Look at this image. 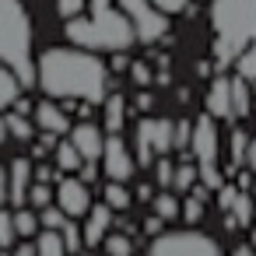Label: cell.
Returning a JSON list of instances; mask_svg holds the SVG:
<instances>
[{
	"label": "cell",
	"instance_id": "13",
	"mask_svg": "<svg viewBox=\"0 0 256 256\" xmlns=\"http://www.w3.org/2000/svg\"><path fill=\"white\" fill-rule=\"evenodd\" d=\"M112 224V207L102 200L98 207L88 210V224H84V246H102L106 242V232Z\"/></svg>",
	"mask_w": 256,
	"mask_h": 256
},
{
	"label": "cell",
	"instance_id": "9",
	"mask_svg": "<svg viewBox=\"0 0 256 256\" xmlns=\"http://www.w3.org/2000/svg\"><path fill=\"white\" fill-rule=\"evenodd\" d=\"M56 204L70 214V218H81L92 210V193H88V182L84 179H60L56 186Z\"/></svg>",
	"mask_w": 256,
	"mask_h": 256
},
{
	"label": "cell",
	"instance_id": "52",
	"mask_svg": "<svg viewBox=\"0 0 256 256\" xmlns=\"http://www.w3.org/2000/svg\"><path fill=\"white\" fill-rule=\"evenodd\" d=\"M235 256H252V249H246V246H242V249H235Z\"/></svg>",
	"mask_w": 256,
	"mask_h": 256
},
{
	"label": "cell",
	"instance_id": "6",
	"mask_svg": "<svg viewBox=\"0 0 256 256\" xmlns=\"http://www.w3.org/2000/svg\"><path fill=\"white\" fill-rule=\"evenodd\" d=\"M120 8L126 11V18L137 28V42H158L168 32L165 11H158L151 0H120Z\"/></svg>",
	"mask_w": 256,
	"mask_h": 256
},
{
	"label": "cell",
	"instance_id": "37",
	"mask_svg": "<svg viewBox=\"0 0 256 256\" xmlns=\"http://www.w3.org/2000/svg\"><path fill=\"white\" fill-rule=\"evenodd\" d=\"M190 140H193L190 120H176V151H190Z\"/></svg>",
	"mask_w": 256,
	"mask_h": 256
},
{
	"label": "cell",
	"instance_id": "42",
	"mask_svg": "<svg viewBox=\"0 0 256 256\" xmlns=\"http://www.w3.org/2000/svg\"><path fill=\"white\" fill-rule=\"evenodd\" d=\"M235 196H238V186H221V190H218V204H221V210H232Z\"/></svg>",
	"mask_w": 256,
	"mask_h": 256
},
{
	"label": "cell",
	"instance_id": "1",
	"mask_svg": "<svg viewBox=\"0 0 256 256\" xmlns=\"http://www.w3.org/2000/svg\"><path fill=\"white\" fill-rule=\"evenodd\" d=\"M36 81L50 98L106 102V64L88 50H46L36 60Z\"/></svg>",
	"mask_w": 256,
	"mask_h": 256
},
{
	"label": "cell",
	"instance_id": "40",
	"mask_svg": "<svg viewBox=\"0 0 256 256\" xmlns=\"http://www.w3.org/2000/svg\"><path fill=\"white\" fill-rule=\"evenodd\" d=\"M130 78L140 84V88H148L151 84V70H148V64H140V60H134L130 64Z\"/></svg>",
	"mask_w": 256,
	"mask_h": 256
},
{
	"label": "cell",
	"instance_id": "7",
	"mask_svg": "<svg viewBox=\"0 0 256 256\" xmlns=\"http://www.w3.org/2000/svg\"><path fill=\"white\" fill-rule=\"evenodd\" d=\"M102 165H106V176L116 179V182H126V179L134 176V158H130V151H126V144H123L120 134H109V137H106Z\"/></svg>",
	"mask_w": 256,
	"mask_h": 256
},
{
	"label": "cell",
	"instance_id": "20",
	"mask_svg": "<svg viewBox=\"0 0 256 256\" xmlns=\"http://www.w3.org/2000/svg\"><path fill=\"white\" fill-rule=\"evenodd\" d=\"M56 165H60L64 172H78V168L84 165V154L78 151V144H74V140L56 144Z\"/></svg>",
	"mask_w": 256,
	"mask_h": 256
},
{
	"label": "cell",
	"instance_id": "23",
	"mask_svg": "<svg viewBox=\"0 0 256 256\" xmlns=\"http://www.w3.org/2000/svg\"><path fill=\"white\" fill-rule=\"evenodd\" d=\"M39 256H67V246H64V235L60 232H50L46 228V235H39Z\"/></svg>",
	"mask_w": 256,
	"mask_h": 256
},
{
	"label": "cell",
	"instance_id": "50",
	"mask_svg": "<svg viewBox=\"0 0 256 256\" xmlns=\"http://www.w3.org/2000/svg\"><path fill=\"white\" fill-rule=\"evenodd\" d=\"M14 112H22V116H28V112H36V109H32V106H28V98L22 95V98L14 102Z\"/></svg>",
	"mask_w": 256,
	"mask_h": 256
},
{
	"label": "cell",
	"instance_id": "28",
	"mask_svg": "<svg viewBox=\"0 0 256 256\" xmlns=\"http://www.w3.org/2000/svg\"><path fill=\"white\" fill-rule=\"evenodd\" d=\"M8 130H11L14 137H22V140H32V134H36V126H32L28 116H22V112H11V116H8Z\"/></svg>",
	"mask_w": 256,
	"mask_h": 256
},
{
	"label": "cell",
	"instance_id": "8",
	"mask_svg": "<svg viewBox=\"0 0 256 256\" xmlns=\"http://www.w3.org/2000/svg\"><path fill=\"white\" fill-rule=\"evenodd\" d=\"M190 151L196 158V165L204 162H218V126H214V116H200L193 120V140H190Z\"/></svg>",
	"mask_w": 256,
	"mask_h": 256
},
{
	"label": "cell",
	"instance_id": "16",
	"mask_svg": "<svg viewBox=\"0 0 256 256\" xmlns=\"http://www.w3.org/2000/svg\"><path fill=\"white\" fill-rule=\"evenodd\" d=\"M18 95H22V78L0 60V109H8V106H14L18 102Z\"/></svg>",
	"mask_w": 256,
	"mask_h": 256
},
{
	"label": "cell",
	"instance_id": "44",
	"mask_svg": "<svg viewBox=\"0 0 256 256\" xmlns=\"http://www.w3.org/2000/svg\"><path fill=\"white\" fill-rule=\"evenodd\" d=\"M4 200H11V172L0 168V204Z\"/></svg>",
	"mask_w": 256,
	"mask_h": 256
},
{
	"label": "cell",
	"instance_id": "31",
	"mask_svg": "<svg viewBox=\"0 0 256 256\" xmlns=\"http://www.w3.org/2000/svg\"><path fill=\"white\" fill-rule=\"evenodd\" d=\"M179 207H182V204H179L172 193H158V196H154V214H162L165 221H168V218H176V214H179Z\"/></svg>",
	"mask_w": 256,
	"mask_h": 256
},
{
	"label": "cell",
	"instance_id": "22",
	"mask_svg": "<svg viewBox=\"0 0 256 256\" xmlns=\"http://www.w3.org/2000/svg\"><path fill=\"white\" fill-rule=\"evenodd\" d=\"M196 182H200V165H179V168H176V179H172V190L190 193Z\"/></svg>",
	"mask_w": 256,
	"mask_h": 256
},
{
	"label": "cell",
	"instance_id": "14",
	"mask_svg": "<svg viewBox=\"0 0 256 256\" xmlns=\"http://www.w3.org/2000/svg\"><path fill=\"white\" fill-rule=\"evenodd\" d=\"M32 179H36V168H32L25 158H14V162H11V204H14V207H22V204L28 200V190H32L28 182H32Z\"/></svg>",
	"mask_w": 256,
	"mask_h": 256
},
{
	"label": "cell",
	"instance_id": "53",
	"mask_svg": "<svg viewBox=\"0 0 256 256\" xmlns=\"http://www.w3.org/2000/svg\"><path fill=\"white\" fill-rule=\"evenodd\" d=\"M252 249H256V224H252Z\"/></svg>",
	"mask_w": 256,
	"mask_h": 256
},
{
	"label": "cell",
	"instance_id": "35",
	"mask_svg": "<svg viewBox=\"0 0 256 256\" xmlns=\"http://www.w3.org/2000/svg\"><path fill=\"white\" fill-rule=\"evenodd\" d=\"M39 224H42V221H39L36 214H28V210H18V214H14V232H18V235H36Z\"/></svg>",
	"mask_w": 256,
	"mask_h": 256
},
{
	"label": "cell",
	"instance_id": "4",
	"mask_svg": "<svg viewBox=\"0 0 256 256\" xmlns=\"http://www.w3.org/2000/svg\"><path fill=\"white\" fill-rule=\"evenodd\" d=\"M0 60H4L22 84L36 81V60H32V25L22 8V0H0Z\"/></svg>",
	"mask_w": 256,
	"mask_h": 256
},
{
	"label": "cell",
	"instance_id": "32",
	"mask_svg": "<svg viewBox=\"0 0 256 256\" xmlns=\"http://www.w3.org/2000/svg\"><path fill=\"white\" fill-rule=\"evenodd\" d=\"M106 252L109 256H130L134 252V242L126 235H106Z\"/></svg>",
	"mask_w": 256,
	"mask_h": 256
},
{
	"label": "cell",
	"instance_id": "36",
	"mask_svg": "<svg viewBox=\"0 0 256 256\" xmlns=\"http://www.w3.org/2000/svg\"><path fill=\"white\" fill-rule=\"evenodd\" d=\"M14 214H8L4 207H0V246H11L14 242Z\"/></svg>",
	"mask_w": 256,
	"mask_h": 256
},
{
	"label": "cell",
	"instance_id": "3",
	"mask_svg": "<svg viewBox=\"0 0 256 256\" xmlns=\"http://www.w3.org/2000/svg\"><path fill=\"white\" fill-rule=\"evenodd\" d=\"M210 28H214V64L218 70H224L256 39V0H214Z\"/></svg>",
	"mask_w": 256,
	"mask_h": 256
},
{
	"label": "cell",
	"instance_id": "39",
	"mask_svg": "<svg viewBox=\"0 0 256 256\" xmlns=\"http://www.w3.org/2000/svg\"><path fill=\"white\" fill-rule=\"evenodd\" d=\"M56 8H60V14L70 22V18H78V14L84 11V0H56Z\"/></svg>",
	"mask_w": 256,
	"mask_h": 256
},
{
	"label": "cell",
	"instance_id": "30",
	"mask_svg": "<svg viewBox=\"0 0 256 256\" xmlns=\"http://www.w3.org/2000/svg\"><path fill=\"white\" fill-rule=\"evenodd\" d=\"M200 182H204L207 190H214V193L224 186V179H221V172H218V162H204V165H200Z\"/></svg>",
	"mask_w": 256,
	"mask_h": 256
},
{
	"label": "cell",
	"instance_id": "45",
	"mask_svg": "<svg viewBox=\"0 0 256 256\" xmlns=\"http://www.w3.org/2000/svg\"><path fill=\"white\" fill-rule=\"evenodd\" d=\"M81 179H84V182H95V179H98V168H95V162L81 165Z\"/></svg>",
	"mask_w": 256,
	"mask_h": 256
},
{
	"label": "cell",
	"instance_id": "27",
	"mask_svg": "<svg viewBox=\"0 0 256 256\" xmlns=\"http://www.w3.org/2000/svg\"><path fill=\"white\" fill-rule=\"evenodd\" d=\"M246 151H249L246 134H242V130H232V165H228V172H235V168L246 162Z\"/></svg>",
	"mask_w": 256,
	"mask_h": 256
},
{
	"label": "cell",
	"instance_id": "49",
	"mask_svg": "<svg viewBox=\"0 0 256 256\" xmlns=\"http://www.w3.org/2000/svg\"><path fill=\"white\" fill-rule=\"evenodd\" d=\"M246 165H249V168L256 172V137L249 140V151H246Z\"/></svg>",
	"mask_w": 256,
	"mask_h": 256
},
{
	"label": "cell",
	"instance_id": "54",
	"mask_svg": "<svg viewBox=\"0 0 256 256\" xmlns=\"http://www.w3.org/2000/svg\"><path fill=\"white\" fill-rule=\"evenodd\" d=\"M252 196H256V182H252Z\"/></svg>",
	"mask_w": 256,
	"mask_h": 256
},
{
	"label": "cell",
	"instance_id": "15",
	"mask_svg": "<svg viewBox=\"0 0 256 256\" xmlns=\"http://www.w3.org/2000/svg\"><path fill=\"white\" fill-rule=\"evenodd\" d=\"M151 144L158 154L176 151V120H151Z\"/></svg>",
	"mask_w": 256,
	"mask_h": 256
},
{
	"label": "cell",
	"instance_id": "12",
	"mask_svg": "<svg viewBox=\"0 0 256 256\" xmlns=\"http://www.w3.org/2000/svg\"><path fill=\"white\" fill-rule=\"evenodd\" d=\"M32 116H36V123H39L42 130H50V134H70V130H74V126H70V112H67L64 106L50 102V98L39 102Z\"/></svg>",
	"mask_w": 256,
	"mask_h": 256
},
{
	"label": "cell",
	"instance_id": "26",
	"mask_svg": "<svg viewBox=\"0 0 256 256\" xmlns=\"http://www.w3.org/2000/svg\"><path fill=\"white\" fill-rule=\"evenodd\" d=\"M39 221H42V228H50V232H60V228L70 221V214H67V210L56 204V207H42V218H39Z\"/></svg>",
	"mask_w": 256,
	"mask_h": 256
},
{
	"label": "cell",
	"instance_id": "33",
	"mask_svg": "<svg viewBox=\"0 0 256 256\" xmlns=\"http://www.w3.org/2000/svg\"><path fill=\"white\" fill-rule=\"evenodd\" d=\"M172 179H176V165L162 154V158L154 162V182H158V186H172Z\"/></svg>",
	"mask_w": 256,
	"mask_h": 256
},
{
	"label": "cell",
	"instance_id": "5",
	"mask_svg": "<svg viewBox=\"0 0 256 256\" xmlns=\"http://www.w3.org/2000/svg\"><path fill=\"white\" fill-rule=\"evenodd\" d=\"M148 256H221L218 242L200 232H168L151 242Z\"/></svg>",
	"mask_w": 256,
	"mask_h": 256
},
{
	"label": "cell",
	"instance_id": "19",
	"mask_svg": "<svg viewBox=\"0 0 256 256\" xmlns=\"http://www.w3.org/2000/svg\"><path fill=\"white\" fill-rule=\"evenodd\" d=\"M134 148H137V165H151V154H154V144H151V120H140V123H137Z\"/></svg>",
	"mask_w": 256,
	"mask_h": 256
},
{
	"label": "cell",
	"instance_id": "29",
	"mask_svg": "<svg viewBox=\"0 0 256 256\" xmlns=\"http://www.w3.org/2000/svg\"><path fill=\"white\" fill-rule=\"evenodd\" d=\"M60 235H64V246H67V252H78V249L84 246V228H78L74 221H67V224L60 228Z\"/></svg>",
	"mask_w": 256,
	"mask_h": 256
},
{
	"label": "cell",
	"instance_id": "41",
	"mask_svg": "<svg viewBox=\"0 0 256 256\" xmlns=\"http://www.w3.org/2000/svg\"><path fill=\"white\" fill-rule=\"evenodd\" d=\"M151 4L158 11H165V14H182L186 11V0H151Z\"/></svg>",
	"mask_w": 256,
	"mask_h": 256
},
{
	"label": "cell",
	"instance_id": "24",
	"mask_svg": "<svg viewBox=\"0 0 256 256\" xmlns=\"http://www.w3.org/2000/svg\"><path fill=\"white\" fill-rule=\"evenodd\" d=\"M102 200H106V204H109L112 210H126V207H130V193H126V186H123V182H116V179H112V182L106 186Z\"/></svg>",
	"mask_w": 256,
	"mask_h": 256
},
{
	"label": "cell",
	"instance_id": "25",
	"mask_svg": "<svg viewBox=\"0 0 256 256\" xmlns=\"http://www.w3.org/2000/svg\"><path fill=\"white\" fill-rule=\"evenodd\" d=\"M235 70H238L246 81H256V39L242 50V56L235 60Z\"/></svg>",
	"mask_w": 256,
	"mask_h": 256
},
{
	"label": "cell",
	"instance_id": "43",
	"mask_svg": "<svg viewBox=\"0 0 256 256\" xmlns=\"http://www.w3.org/2000/svg\"><path fill=\"white\" fill-rule=\"evenodd\" d=\"M60 172H64L60 165H56V168H50V165H39V168H36V182H53V179H60Z\"/></svg>",
	"mask_w": 256,
	"mask_h": 256
},
{
	"label": "cell",
	"instance_id": "48",
	"mask_svg": "<svg viewBox=\"0 0 256 256\" xmlns=\"http://www.w3.org/2000/svg\"><path fill=\"white\" fill-rule=\"evenodd\" d=\"M151 106H154V98H151L148 92H140V95H137V109H140V112H148Z\"/></svg>",
	"mask_w": 256,
	"mask_h": 256
},
{
	"label": "cell",
	"instance_id": "46",
	"mask_svg": "<svg viewBox=\"0 0 256 256\" xmlns=\"http://www.w3.org/2000/svg\"><path fill=\"white\" fill-rule=\"evenodd\" d=\"M252 182H256V176H252V168H249V172H238V182H235V186H238V190H249Z\"/></svg>",
	"mask_w": 256,
	"mask_h": 256
},
{
	"label": "cell",
	"instance_id": "10",
	"mask_svg": "<svg viewBox=\"0 0 256 256\" xmlns=\"http://www.w3.org/2000/svg\"><path fill=\"white\" fill-rule=\"evenodd\" d=\"M207 112L214 120H235V109H232V78L218 74L207 88Z\"/></svg>",
	"mask_w": 256,
	"mask_h": 256
},
{
	"label": "cell",
	"instance_id": "51",
	"mask_svg": "<svg viewBox=\"0 0 256 256\" xmlns=\"http://www.w3.org/2000/svg\"><path fill=\"white\" fill-rule=\"evenodd\" d=\"M14 256H39V246H18Z\"/></svg>",
	"mask_w": 256,
	"mask_h": 256
},
{
	"label": "cell",
	"instance_id": "11",
	"mask_svg": "<svg viewBox=\"0 0 256 256\" xmlns=\"http://www.w3.org/2000/svg\"><path fill=\"white\" fill-rule=\"evenodd\" d=\"M70 140L78 144V151L84 154V162H98L102 151H106V137H102V130L95 123H78L70 130Z\"/></svg>",
	"mask_w": 256,
	"mask_h": 256
},
{
	"label": "cell",
	"instance_id": "17",
	"mask_svg": "<svg viewBox=\"0 0 256 256\" xmlns=\"http://www.w3.org/2000/svg\"><path fill=\"white\" fill-rule=\"evenodd\" d=\"M232 109H235V120L249 116V109H252V98H249V81H246L242 74H235V78H232Z\"/></svg>",
	"mask_w": 256,
	"mask_h": 256
},
{
	"label": "cell",
	"instance_id": "21",
	"mask_svg": "<svg viewBox=\"0 0 256 256\" xmlns=\"http://www.w3.org/2000/svg\"><path fill=\"white\" fill-rule=\"evenodd\" d=\"M252 214H256V196H249L246 190H238V196L232 204V218L238 221V228H249L252 224Z\"/></svg>",
	"mask_w": 256,
	"mask_h": 256
},
{
	"label": "cell",
	"instance_id": "34",
	"mask_svg": "<svg viewBox=\"0 0 256 256\" xmlns=\"http://www.w3.org/2000/svg\"><path fill=\"white\" fill-rule=\"evenodd\" d=\"M182 218H186L190 224H196V221L204 218V200L193 196V193H186V200H182Z\"/></svg>",
	"mask_w": 256,
	"mask_h": 256
},
{
	"label": "cell",
	"instance_id": "2",
	"mask_svg": "<svg viewBox=\"0 0 256 256\" xmlns=\"http://www.w3.org/2000/svg\"><path fill=\"white\" fill-rule=\"evenodd\" d=\"M67 39L81 50H92V53H123L134 46L137 39V28L134 22L126 18V11L112 8L109 0H92V14L88 18H70L67 22Z\"/></svg>",
	"mask_w": 256,
	"mask_h": 256
},
{
	"label": "cell",
	"instance_id": "47",
	"mask_svg": "<svg viewBox=\"0 0 256 256\" xmlns=\"http://www.w3.org/2000/svg\"><path fill=\"white\" fill-rule=\"evenodd\" d=\"M162 221H165V218H162V214H154V218L144 224V232H148V235H158V232H162Z\"/></svg>",
	"mask_w": 256,
	"mask_h": 256
},
{
	"label": "cell",
	"instance_id": "38",
	"mask_svg": "<svg viewBox=\"0 0 256 256\" xmlns=\"http://www.w3.org/2000/svg\"><path fill=\"white\" fill-rule=\"evenodd\" d=\"M28 200H32L36 207H50V182H36V186L28 190Z\"/></svg>",
	"mask_w": 256,
	"mask_h": 256
},
{
	"label": "cell",
	"instance_id": "18",
	"mask_svg": "<svg viewBox=\"0 0 256 256\" xmlns=\"http://www.w3.org/2000/svg\"><path fill=\"white\" fill-rule=\"evenodd\" d=\"M123 120H126V98L123 95H109L106 98V130L109 134H120L123 130Z\"/></svg>",
	"mask_w": 256,
	"mask_h": 256
}]
</instances>
